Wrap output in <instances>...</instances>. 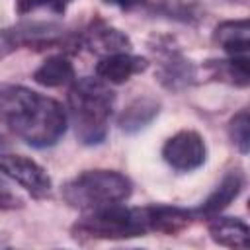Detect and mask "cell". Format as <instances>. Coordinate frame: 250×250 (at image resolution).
Returning a JSON list of instances; mask_svg holds the SVG:
<instances>
[{"label": "cell", "mask_w": 250, "mask_h": 250, "mask_svg": "<svg viewBox=\"0 0 250 250\" xmlns=\"http://www.w3.org/2000/svg\"><path fill=\"white\" fill-rule=\"evenodd\" d=\"M229 133H230L232 143L238 146V150L242 154H246L248 152V143H250V119H248V111L246 109L238 111L230 119Z\"/></svg>", "instance_id": "e0dca14e"}, {"label": "cell", "mask_w": 250, "mask_h": 250, "mask_svg": "<svg viewBox=\"0 0 250 250\" xmlns=\"http://www.w3.org/2000/svg\"><path fill=\"white\" fill-rule=\"evenodd\" d=\"M72 78H74V68L64 57H51L33 72V80L47 88L64 86L72 82Z\"/></svg>", "instance_id": "5bb4252c"}, {"label": "cell", "mask_w": 250, "mask_h": 250, "mask_svg": "<svg viewBox=\"0 0 250 250\" xmlns=\"http://www.w3.org/2000/svg\"><path fill=\"white\" fill-rule=\"evenodd\" d=\"M148 215H150V230L164 232V234L180 232L191 223V217H193L191 211H186L180 207H166V205L148 207Z\"/></svg>", "instance_id": "4fadbf2b"}, {"label": "cell", "mask_w": 250, "mask_h": 250, "mask_svg": "<svg viewBox=\"0 0 250 250\" xmlns=\"http://www.w3.org/2000/svg\"><path fill=\"white\" fill-rule=\"evenodd\" d=\"M113 92L102 78H80L68 92V107L76 137L84 145H100L107 135Z\"/></svg>", "instance_id": "7a4b0ae2"}, {"label": "cell", "mask_w": 250, "mask_h": 250, "mask_svg": "<svg viewBox=\"0 0 250 250\" xmlns=\"http://www.w3.org/2000/svg\"><path fill=\"white\" fill-rule=\"evenodd\" d=\"M209 234L217 244L229 248H248L250 244V230L236 217H209Z\"/></svg>", "instance_id": "30bf717a"}, {"label": "cell", "mask_w": 250, "mask_h": 250, "mask_svg": "<svg viewBox=\"0 0 250 250\" xmlns=\"http://www.w3.org/2000/svg\"><path fill=\"white\" fill-rule=\"evenodd\" d=\"M219 74L229 78V82L236 86H246L248 84V57H232L230 61H219L217 64Z\"/></svg>", "instance_id": "2e32d148"}, {"label": "cell", "mask_w": 250, "mask_h": 250, "mask_svg": "<svg viewBox=\"0 0 250 250\" xmlns=\"http://www.w3.org/2000/svg\"><path fill=\"white\" fill-rule=\"evenodd\" d=\"M146 66H148V62L143 57H135L129 53H113V55L102 57V61L96 64V74L104 82L123 84L133 74L143 72Z\"/></svg>", "instance_id": "ba28073f"}, {"label": "cell", "mask_w": 250, "mask_h": 250, "mask_svg": "<svg viewBox=\"0 0 250 250\" xmlns=\"http://www.w3.org/2000/svg\"><path fill=\"white\" fill-rule=\"evenodd\" d=\"M213 39L230 57H248V47H250L248 20H234V21L219 23L215 27Z\"/></svg>", "instance_id": "8fae6325"}, {"label": "cell", "mask_w": 250, "mask_h": 250, "mask_svg": "<svg viewBox=\"0 0 250 250\" xmlns=\"http://www.w3.org/2000/svg\"><path fill=\"white\" fill-rule=\"evenodd\" d=\"M205 143L195 131H180L170 137L162 148L164 160L176 170H193L205 162Z\"/></svg>", "instance_id": "8992f818"}, {"label": "cell", "mask_w": 250, "mask_h": 250, "mask_svg": "<svg viewBox=\"0 0 250 250\" xmlns=\"http://www.w3.org/2000/svg\"><path fill=\"white\" fill-rule=\"evenodd\" d=\"M62 39V29L59 25L53 23H23L12 29H4L0 35V45L2 47H18V45H25V47H51V45H59Z\"/></svg>", "instance_id": "52a82bcc"}, {"label": "cell", "mask_w": 250, "mask_h": 250, "mask_svg": "<svg viewBox=\"0 0 250 250\" xmlns=\"http://www.w3.org/2000/svg\"><path fill=\"white\" fill-rule=\"evenodd\" d=\"M0 172L18 182L21 188H25L33 197H45L51 191V178L31 158L20 154H2Z\"/></svg>", "instance_id": "5b68a950"}, {"label": "cell", "mask_w": 250, "mask_h": 250, "mask_svg": "<svg viewBox=\"0 0 250 250\" xmlns=\"http://www.w3.org/2000/svg\"><path fill=\"white\" fill-rule=\"evenodd\" d=\"M107 4H113V6H119V8H123V10H131V8H135V6H139L143 0H105Z\"/></svg>", "instance_id": "d6986e66"}, {"label": "cell", "mask_w": 250, "mask_h": 250, "mask_svg": "<svg viewBox=\"0 0 250 250\" xmlns=\"http://www.w3.org/2000/svg\"><path fill=\"white\" fill-rule=\"evenodd\" d=\"M133 191L127 176L113 170H88L62 186L64 201L80 211H92L125 201Z\"/></svg>", "instance_id": "3957f363"}, {"label": "cell", "mask_w": 250, "mask_h": 250, "mask_svg": "<svg viewBox=\"0 0 250 250\" xmlns=\"http://www.w3.org/2000/svg\"><path fill=\"white\" fill-rule=\"evenodd\" d=\"M156 113H158V102H154L150 98H139L121 113L119 125L123 131L133 133V131H139L141 127H145L146 123H150Z\"/></svg>", "instance_id": "9a60e30c"}, {"label": "cell", "mask_w": 250, "mask_h": 250, "mask_svg": "<svg viewBox=\"0 0 250 250\" xmlns=\"http://www.w3.org/2000/svg\"><path fill=\"white\" fill-rule=\"evenodd\" d=\"M70 2L72 0H16V8L20 14H27L37 8H49L57 14H62Z\"/></svg>", "instance_id": "ac0fdd59"}, {"label": "cell", "mask_w": 250, "mask_h": 250, "mask_svg": "<svg viewBox=\"0 0 250 250\" xmlns=\"http://www.w3.org/2000/svg\"><path fill=\"white\" fill-rule=\"evenodd\" d=\"M84 43L92 53L98 55H113V53H127L131 49V41L129 37L115 29L109 27L102 21H96L84 35Z\"/></svg>", "instance_id": "9c48e42d"}, {"label": "cell", "mask_w": 250, "mask_h": 250, "mask_svg": "<svg viewBox=\"0 0 250 250\" xmlns=\"http://www.w3.org/2000/svg\"><path fill=\"white\" fill-rule=\"evenodd\" d=\"M0 115L20 139L37 148L57 145L66 131L62 105L23 86L0 88Z\"/></svg>", "instance_id": "6da1fadb"}, {"label": "cell", "mask_w": 250, "mask_h": 250, "mask_svg": "<svg viewBox=\"0 0 250 250\" xmlns=\"http://www.w3.org/2000/svg\"><path fill=\"white\" fill-rule=\"evenodd\" d=\"M244 188V174L240 170H230L223 182L217 186V189L205 199V203L197 209V215H203V217H213V215H219L232 199L238 197V193L242 191Z\"/></svg>", "instance_id": "7c38bea8"}, {"label": "cell", "mask_w": 250, "mask_h": 250, "mask_svg": "<svg viewBox=\"0 0 250 250\" xmlns=\"http://www.w3.org/2000/svg\"><path fill=\"white\" fill-rule=\"evenodd\" d=\"M72 227L74 236L88 238H133L150 232L148 207H123L119 203L84 211Z\"/></svg>", "instance_id": "277c9868"}]
</instances>
